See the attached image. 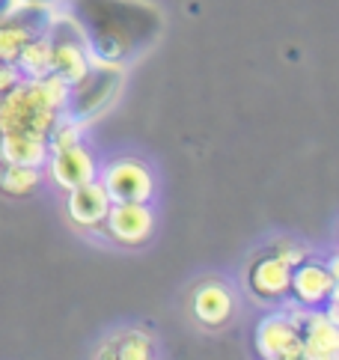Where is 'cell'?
Wrapping results in <instances>:
<instances>
[{
    "label": "cell",
    "instance_id": "obj_1",
    "mask_svg": "<svg viewBox=\"0 0 339 360\" xmlns=\"http://www.w3.org/2000/svg\"><path fill=\"white\" fill-rule=\"evenodd\" d=\"M69 18L81 30L89 63L110 66L140 54L161 30L158 9L143 0H75Z\"/></svg>",
    "mask_w": 339,
    "mask_h": 360
},
{
    "label": "cell",
    "instance_id": "obj_2",
    "mask_svg": "<svg viewBox=\"0 0 339 360\" xmlns=\"http://www.w3.org/2000/svg\"><path fill=\"white\" fill-rule=\"evenodd\" d=\"M69 84H63L54 75H45L39 81L15 84L0 101V134H21L48 140L57 128V117L66 101Z\"/></svg>",
    "mask_w": 339,
    "mask_h": 360
},
{
    "label": "cell",
    "instance_id": "obj_3",
    "mask_svg": "<svg viewBox=\"0 0 339 360\" xmlns=\"http://www.w3.org/2000/svg\"><path fill=\"white\" fill-rule=\"evenodd\" d=\"M122 84V66H110V63H89V69L81 81H75L66 89V120L75 125H84L104 110L113 101L116 89Z\"/></svg>",
    "mask_w": 339,
    "mask_h": 360
},
{
    "label": "cell",
    "instance_id": "obj_4",
    "mask_svg": "<svg viewBox=\"0 0 339 360\" xmlns=\"http://www.w3.org/2000/svg\"><path fill=\"white\" fill-rule=\"evenodd\" d=\"M45 15H48L45 6H21V9L6 12L4 21H0V63L15 66L21 48L45 33L48 21H51Z\"/></svg>",
    "mask_w": 339,
    "mask_h": 360
},
{
    "label": "cell",
    "instance_id": "obj_5",
    "mask_svg": "<svg viewBox=\"0 0 339 360\" xmlns=\"http://www.w3.org/2000/svg\"><path fill=\"white\" fill-rule=\"evenodd\" d=\"M304 259L301 250L292 253H268L250 268V289L259 298H283L292 286V265Z\"/></svg>",
    "mask_w": 339,
    "mask_h": 360
},
{
    "label": "cell",
    "instance_id": "obj_6",
    "mask_svg": "<svg viewBox=\"0 0 339 360\" xmlns=\"http://www.w3.org/2000/svg\"><path fill=\"white\" fill-rule=\"evenodd\" d=\"M256 345L259 354L271 360H298L304 357V342L298 321L289 316H271L265 319L256 330Z\"/></svg>",
    "mask_w": 339,
    "mask_h": 360
},
{
    "label": "cell",
    "instance_id": "obj_7",
    "mask_svg": "<svg viewBox=\"0 0 339 360\" xmlns=\"http://www.w3.org/2000/svg\"><path fill=\"white\" fill-rule=\"evenodd\" d=\"M101 188L110 202H146L152 197V176L140 164L122 161L104 173Z\"/></svg>",
    "mask_w": 339,
    "mask_h": 360
},
{
    "label": "cell",
    "instance_id": "obj_8",
    "mask_svg": "<svg viewBox=\"0 0 339 360\" xmlns=\"http://www.w3.org/2000/svg\"><path fill=\"white\" fill-rule=\"evenodd\" d=\"M298 330H301V342H304V357L312 360H331L339 352V337H336V325L333 316L324 313H309L304 319H295Z\"/></svg>",
    "mask_w": 339,
    "mask_h": 360
},
{
    "label": "cell",
    "instance_id": "obj_9",
    "mask_svg": "<svg viewBox=\"0 0 339 360\" xmlns=\"http://www.w3.org/2000/svg\"><path fill=\"white\" fill-rule=\"evenodd\" d=\"M104 221L110 226V236L125 244H140L152 233V214L143 202H113Z\"/></svg>",
    "mask_w": 339,
    "mask_h": 360
},
{
    "label": "cell",
    "instance_id": "obj_10",
    "mask_svg": "<svg viewBox=\"0 0 339 360\" xmlns=\"http://www.w3.org/2000/svg\"><path fill=\"white\" fill-rule=\"evenodd\" d=\"M110 212V200L104 194V188L98 182H84L69 188V214L75 224L81 226H98Z\"/></svg>",
    "mask_w": 339,
    "mask_h": 360
},
{
    "label": "cell",
    "instance_id": "obj_11",
    "mask_svg": "<svg viewBox=\"0 0 339 360\" xmlns=\"http://www.w3.org/2000/svg\"><path fill=\"white\" fill-rule=\"evenodd\" d=\"M289 289L295 292V298L304 307H316L319 310V307L333 295V274L324 271L319 265H304V268H298V271H292Z\"/></svg>",
    "mask_w": 339,
    "mask_h": 360
},
{
    "label": "cell",
    "instance_id": "obj_12",
    "mask_svg": "<svg viewBox=\"0 0 339 360\" xmlns=\"http://www.w3.org/2000/svg\"><path fill=\"white\" fill-rule=\"evenodd\" d=\"M54 176L63 188H75L89 182L96 176V167L81 143H72V146L54 149Z\"/></svg>",
    "mask_w": 339,
    "mask_h": 360
},
{
    "label": "cell",
    "instance_id": "obj_13",
    "mask_svg": "<svg viewBox=\"0 0 339 360\" xmlns=\"http://www.w3.org/2000/svg\"><path fill=\"white\" fill-rule=\"evenodd\" d=\"M0 158H4V164H21V167H36L39 170L48 161V140L0 134Z\"/></svg>",
    "mask_w": 339,
    "mask_h": 360
},
{
    "label": "cell",
    "instance_id": "obj_14",
    "mask_svg": "<svg viewBox=\"0 0 339 360\" xmlns=\"http://www.w3.org/2000/svg\"><path fill=\"white\" fill-rule=\"evenodd\" d=\"M193 313L205 325H220L226 321L232 313V298L224 286H215V283H205V286L193 295Z\"/></svg>",
    "mask_w": 339,
    "mask_h": 360
},
{
    "label": "cell",
    "instance_id": "obj_15",
    "mask_svg": "<svg viewBox=\"0 0 339 360\" xmlns=\"http://www.w3.org/2000/svg\"><path fill=\"white\" fill-rule=\"evenodd\" d=\"M48 57H51V42L42 33V36H36V39H30L21 48V54L15 60V69L27 75L30 81H39V78L48 75Z\"/></svg>",
    "mask_w": 339,
    "mask_h": 360
},
{
    "label": "cell",
    "instance_id": "obj_16",
    "mask_svg": "<svg viewBox=\"0 0 339 360\" xmlns=\"http://www.w3.org/2000/svg\"><path fill=\"white\" fill-rule=\"evenodd\" d=\"M39 182V170L36 167H21V164H6L0 170V188L12 197H24L30 194Z\"/></svg>",
    "mask_w": 339,
    "mask_h": 360
},
{
    "label": "cell",
    "instance_id": "obj_17",
    "mask_svg": "<svg viewBox=\"0 0 339 360\" xmlns=\"http://www.w3.org/2000/svg\"><path fill=\"white\" fill-rule=\"evenodd\" d=\"M104 357H149L152 354V342L143 337V333H125L116 342H110L108 349L101 352Z\"/></svg>",
    "mask_w": 339,
    "mask_h": 360
},
{
    "label": "cell",
    "instance_id": "obj_18",
    "mask_svg": "<svg viewBox=\"0 0 339 360\" xmlns=\"http://www.w3.org/2000/svg\"><path fill=\"white\" fill-rule=\"evenodd\" d=\"M15 84H18V69L9 66V63H0V93H9Z\"/></svg>",
    "mask_w": 339,
    "mask_h": 360
},
{
    "label": "cell",
    "instance_id": "obj_19",
    "mask_svg": "<svg viewBox=\"0 0 339 360\" xmlns=\"http://www.w3.org/2000/svg\"><path fill=\"white\" fill-rule=\"evenodd\" d=\"M57 0H15V6H54Z\"/></svg>",
    "mask_w": 339,
    "mask_h": 360
},
{
    "label": "cell",
    "instance_id": "obj_20",
    "mask_svg": "<svg viewBox=\"0 0 339 360\" xmlns=\"http://www.w3.org/2000/svg\"><path fill=\"white\" fill-rule=\"evenodd\" d=\"M9 9H15V0H0V18H4Z\"/></svg>",
    "mask_w": 339,
    "mask_h": 360
}]
</instances>
